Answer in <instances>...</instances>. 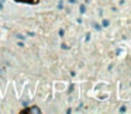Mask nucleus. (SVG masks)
Here are the masks:
<instances>
[{
	"mask_svg": "<svg viewBox=\"0 0 131 114\" xmlns=\"http://www.w3.org/2000/svg\"><path fill=\"white\" fill-rule=\"evenodd\" d=\"M24 113H30V114H40L41 110L37 107V106H34V107H30L27 108V110H24Z\"/></svg>",
	"mask_w": 131,
	"mask_h": 114,
	"instance_id": "obj_1",
	"label": "nucleus"
},
{
	"mask_svg": "<svg viewBox=\"0 0 131 114\" xmlns=\"http://www.w3.org/2000/svg\"><path fill=\"white\" fill-rule=\"evenodd\" d=\"M93 27L97 30V31H99V30H102V26H100V24H97V23H94V24H93Z\"/></svg>",
	"mask_w": 131,
	"mask_h": 114,
	"instance_id": "obj_2",
	"label": "nucleus"
},
{
	"mask_svg": "<svg viewBox=\"0 0 131 114\" xmlns=\"http://www.w3.org/2000/svg\"><path fill=\"white\" fill-rule=\"evenodd\" d=\"M79 12H80V13H82V14H83V13H85V12H86V9H85V4H82V6H80V7H79Z\"/></svg>",
	"mask_w": 131,
	"mask_h": 114,
	"instance_id": "obj_3",
	"label": "nucleus"
},
{
	"mask_svg": "<svg viewBox=\"0 0 131 114\" xmlns=\"http://www.w3.org/2000/svg\"><path fill=\"white\" fill-rule=\"evenodd\" d=\"M102 27H108V21H107V20H103V23H102Z\"/></svg>",
	"mask_w": 131,
	"mask_h": 114,
	"instance_id": "obj_4",
	"label": "nucleus"
},
{
	"mask_svg": "<svg viewBox=\"0 0 131 114\" xmlns=\"http://www.w3.org/2000/svg\"><path fill=\"white\" fill-rule=\"evenodd\" d=\"M125 111H127L125 106H121V107H120V113H125Z\"/></svg>",
	"mask_w": 131,
	"mask_h": 114,
	"instance_id": "obj_5",
	"label": "nucleus"
},
{
	"mask_svg": "<svg viewBox=\"0 0 131 114\" xmlns=\"http://www.w3.org/2000/svg\"><path fill=\"white\" fill-rule=\"evenodd\" d=\"M58 9H63V3H62V2H59V3H58Z\"/></svg>",
	"mask_w": 131,
	"mask_h": 114,
	"instance_id": "obj_6",
	"label": "nucleus"
},
{
	"mask_svg": "<svg viewBox=\"0 0 131 114\" xmlns=\"http://www.w3.org/2000/svg\"><path fill=\"white\" fill-rule=\"evenodd\" d=\"M85 40H86V41H89V40H90V32H88V34H86Z\"/></svg>",
	"mask_w": 131,
	"mask_h": 114,
	"instance_id": "obj_7",
	"label": "nucleus"
},
{
	"mask_svg": "<svg viewBox=\"0 0 131 114\" xmlns=\"http://www.w3.org/2000/svg\"><path fill=\"white\" fill-rule=\"evenodd\" d=\"M59 37H63V30H59Z\"/></svg>",
	"mask_w": 131,
	"mask_h": 114,
	"instance_id": "obj_8",
	"label": "nucleus"
},
{
	"mask_svg": "<svg viewBox=\"0 0 131 114\" xmlns=\"http://www.w3.org/2000/svg\"><path fill=\"white\" fill-rule=\"evenodd\" d=\"M61 47H62V49H68V45H65V44H62Z\"/></svg>",
	"mask_w": 131,
	"mask_h": 114,
	"instance_id": "obj_9",
	"label": "nucleus"
},
{
	"mask_svg": "<svg viewBox=\"0 0 131 114\" xmlns=\"http://www.w3.org/2000/svg\"><path fill=\"white\" fill-rule=\"evenodd\" d=\"M69 3H71V4H73V3H76V0H69Z\"/></svg>",
	"mask_w": 131,
	"mask_h": 114,
	"instance_id": "obj_10",
	"label": "nucleus"
},
{
	"mask_svg": "<svg viewBox=\"0 0 131 114\" xmlns=\"http://www.w3.org/2000/svg\"><path fill=\"white\" fill-rule=\"evenodd\" d=\"M3 9V3H2V2H0V10Z\"/></svg>",
	"mask_w": 131,
	"mask_h": 114,
	"instance_id": "obj_11",
	"label": "nucleus"
}]
</instances>
